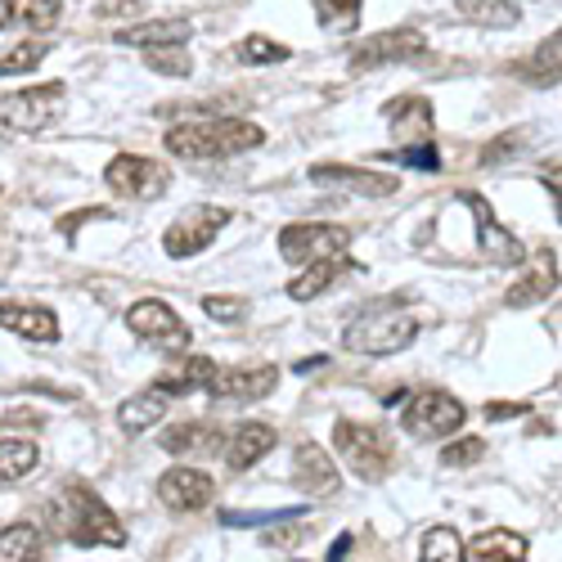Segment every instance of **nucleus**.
Returning a JSON list of instances; mask_svg holds the SVG:
<instances>
[{
  "label": "nucleus",
  "mask_w": 562,
  "mask_h": 562,
  "mask_svg": "<svg viewBox=\"0 0 562 562\" xmlns=\"http://www.w3.org/2000/svg\"><path fill=\"white\" fill-rule=\"evenodd\" d=\"M126 329L139 338V342H154L158 351L167 356H190L194 351V334H190V324H184L167 302L158 297H145V302H135L126 311Z\"/></svg>",
  "instance_id": "39448f33"
},
{
  "label": "nucleus",
  "mask_w": 562,
  "mask_h": 562,
  "mask_svg": "<svg viewBox=\"0 0 562 562\" xmlns=\"http://www.w3.org/2000/svg\"><path fill=\"white\" fill-rule=\"evenodd\" d=\"M518 414H527V401H495V405H486V418H518Z\"/></svg>",
  "instance_id": "79ce46f5"
},
{
  "label": "nucleus",
  "mask_w": 562,
  "mask_h": 562,
  "mask_svg": "<svg viewBox=\"0 0 562 562\" xmlns=\"http://www.w3.org/2000/svg\"><path fill=\"white\" fill-rule=\"evenodd\" d=\"M203 311H207L212 319H221V324H239V319L248 315V302H244V297H221V293H212V297H203Z\"/></svg>",
  "instance_id": "58836bf2"
},
{
  "label": "nucleus",
  "mask_w": 562,
  "mask_h": 562,
  "mask_svg": "<svg viewBox=\"0 0 562 562\" xmlns=\"http://www.w3.org/2000/svg\"><path fill=\"white\" fill-rule=\"evenodd\" d=\"M36 463H41V450L32 441H23V437L0 441V486H14L23 477H32Z\"/></svg>",
  "instance_id": "a878e982"
},
{
  "label": "nucleus",
  "mask_w": 562,
  "mask_h": 562,
  "mask_svg": "<svg viewBox=\"0 0 562 562\" xmlns=\"http://www.w3.org/2000/svg\"><path fill=\"white\" fill-rule=\"evenodd\" d=\"M347 270V257L334 252V257H319L311 266H302V274L289 284V297L293 302H315L319 293H329V284H338V274Z\"/></svg>",
  "instance_id": "5701e85b"
},
{
  "label": "nucleus",
  "mask_w": 562,
  "mask_h": 562,
  "mask_svg": "<svg viewBox=\"0 0 562 562\" xmlns=\"http://www.w3.org/2000/svg\"><path fill=\"white\" fill-rule=\"evenodd\" d=\"M104 180H109L113 194H122L131 203H154V199H162L171 190V171L162 162H154V158H139V154L113 158Z\"/></svg>",
  "instance_id": "9d476101"
},
{
  "label": "nucleus",
  "mask_w": 562,
  "mask_h": 562,
  "mask_svg": "<svg viewBox=\"0 0 562 562\" xmlns=\"http://www.w3.org/2000/svg\"><path fill=\"white\" fill-rule=\"evenodd\" d=\"M145 64L162 77H190L194 72L190 45H154V50H145Z\"/></svg>",
  "instance_id": "72a5a7b5"
},
{
  "label": "nucleus",
  "mask_w": 562,
  "mask_h": 562,
  "mask_svg": "<svg viewBox=\"0 0 562 562\" xmlns=\"http://www.w3.org/2000/svg\"><path fill=\"white\" fill-rule=\"evenodd\" d=\"M428 50V36L414 27H392V32H373L369 41H360L351 50V68L369 72V68H387V64H405L414 55Z\"/></svg>",
  "instance_id": "9b49d317"
},
{
  "label": "nucleus",
  "mask_w": 562,
  "mask_h": 562,
  "mask_svg": "<svg viewBox=\"0 0 562 562\" xmlns=\"http://www.w3.org/2000/svg\"><path fill=\"white\" fill-rule=\"evenodd\" d=\"M527 553H531L527 536L508 531V527H491L473 540V558H482V562H527Z\"/></svg>",
  "instance_id": "393cba45"
},
{
  "label": "nucleus",
  "mask_w": 562,
  "mask_h": 562,
  "mask_svg": "<svg viewBox=\"0 0 562 562\" xmlns=\"http://www.w3.org/2000/svg\"><path fill=\"white\" fill-rule=\"evenodd\" d=\"M347 244H351V229L334 221H293L279 229V257L289 266H311L319 257L347 252Z\"/></svg>",
  "instance_id": "0eeeda50"
},
{
  "label": "nucleus",
  "mask_w": 562,
  "mask_h": 562,
  "mask_svg": "<svg viewBox=\"0 0 562 562\" xmlns=\"http://www.w3.org/2000/svg\"><path fill=\"white\" fill-rule=\"evenodd\" d=\"M522 77L531 86H558V32L536 45V55L522 64Z\"/></svg>",
  "instance_id": "473e14b6"
},
{
  "label": "nucleus",
  "mask_w": 562,
  "mask_h": 562,
  "mask_svg": "<svg viewBox=\"0 0 562 562\" xmlns=\"http://www.w3.org/2000/svg\"><path fill=\"white\" fill-rule=\"evenodd\" d=\"M229 225V207H216V203H199V207H184L167 234H162V252L171 261H184V257H199L203 248H212V239Z\"/></svg>",
  "instance_id": "423d86ee"
},
{
  "label": "nucleus",
  "mask_w": 562,
  "mask_h": 562,
  "mask_svg": "<svg viewBox=\"0 0 562 562\" xmlns=\"http://www.w3.org/2000/svg\"><path fill=\"white\" fill-rule=\"evenodd\" d=\"M216 379V360L212 356H180V369L162 373L154 383L158 396H190V392H207Z\"/></svg>",
  "instance_id": "aec40b11"
},
{
  "label": "nucleus",
  "mask_w": 562,
  "mask_h": 562,
  "mask_svg": "<svg viewBox=\"0 0 562 562\" xmlns=\"http://www.w3.org/2000/svg\"><path fill=\"white\" fill-rule=\"evenodd\" d=\"M158 441H162V450H167V454L207 450V446L216 441V428H212V424H176V428H167Z\"/></svg>",
  "instance_id": "2f4dec72"
},
{
  "label": "nucleus",
  "mask_w": 562,
  "mask_h": 562,
  "mask_svg": "<svg viewBox=\"0 0 562 562\" xmlns=\"http://www.w3.org/2000/svg\"><path fill=\"white\" fill-rule=\"evenodd\" d=\"M297 486H302L306 495H315V499L334 495V491L342 486L338 463H334V454L324 450V446H315V441L297 446Z\"/></svg>",
  "instance_id": "f3484780"
},
{
  "label": "nucleus",
  "mask_w": 562,
  "mask_h": 562,
  "mask_svg": "<svg viewBox=\"0 0 562 562\" xmlns=\"http://www.w3.org/2000/svg\"><path fill=\"white\" fill-rule=\"evenodd\" d=\"M387 122H392V135L396 139H409V145H428L432 139V126H437V117H432V104L428 100H392L387 104Z\"/></svg>",
  "instance_id": "412c9836"
},
{
  "label": "nucleus",
  "mask_w": 562,
  "mask_h": 562,
  "mask_svg": "<svg viewBox=\"0 0 562 562\" xmlns=\"http://www.w3.org/2000/svg\"><path fill=\"white\" fill-rule=\"evenodd\" d=\"M190 32H194L190 19H158V23L122 27V32H113V41L135 45V50H154V45H190Z\"/></svg>",
  "instance_id": "4be33fe9"
},
{
  "label": "nucleus",
  "mask_w": 562,
  "mask_h": 562,
  "mask_svg": "<svg viewBox=\"0 0 562 562\" xmlns=\"http://www.w3.org/2000/svg\"><path fill=\"white\" fill-rule=\"evenodd\" d=\"M274 387H279V369L274 364H248V369H216V379H212L207 392L221 396V401L252 405V401H266Z\"/></svg>",
  "instance_id": "2eb2a0df"
},
{
  "label": "nucleus",
  "mask_w": 562,
  "mask_h": 562,
  "mask_svg": "<svg viewBox=\"0 0 562 562\" xmlns=\"http://www.w3.org/2000/svg\"><path fill=\"white\" fill-rule=\"evenodd\" d=\"M405 167H414V171H437L441 167V154H437V139H428V145H405L401 154H396Z\"/></svg>",
  "instance_id": "ea45409f"
},
{
  "label": "nucleus",
  "mask_w": 562,
  "mask_h": 562,
  "mask_svg": "<svg viewBox=\"0 0 562 562\" xmlns=\"http://www.w3.org/2000/svg\"><path fill=\"white\" fill-rule=\"evenodd\" d=\"M468 558V544L454 527H432L424 536V549H418V562H463Z\"/></svg>",
  "instance_id": "c756f323"
},
{
  "label": "nucleus",
  "mask_w": 562,
  "mask_h": 562,
  "mask_svg": "<svg viewBox=\"0 0 562 562\" xmlns=\"http://www.w3.org/2000/svg\"><path fill=\"white\" fill-rule=\"evenodd\" d=\"M162 414H167V396H158V392H135V396H126V401L117 405V428L131 432V437H139V432L158 428Z\"/></svg>",
  "instance_id": "b1692460"
},
{
  "label": "nucleus",
  "mask_w": 562,
  "mask_h": 562,
  "mask_svg": "<svg viewBox=\"0 0 562 562\" xmlns=\"http://www.w3.org/2000/svg\"><path fill=\"white\" fill-rule=\"evenodd\" d=\"M41 558V531L32 522H14L0 531V562H36Z\"/></svg>",
  "instance_id": "c85d7f7f"
},
{
  "label": "nucleus",
  "mask_w": 562,
  "mask_h": 562,
  "mask_svg": "<svg viewBox=\"0 0 562 562\" xmlns=\"http://www.w3.org/2000/svg\"><path fill=\"white\" fill-rule=\"evenodd\" d=\"M45 55H50V41H23V45H14L10 55H0V77H23V72H32Z\"/></svg>",
  "instance_id": "f704fd0d"
},
{
  "label": "nucleus",
  "mask_w": 562,
  "mask_h": 562,
  "mask_svg": "<svg viewBox=\"0 0 562 562\" xmlns=\"http://www.w3.org/2000/svg\"><path fill=\"white\" fill-rule=\"evenodd\" d=\"M518 149H522V135H518V131H508V135H499V139H495V145H486V149H482V162H486V167H495V162L513 158Z\"/></svg>",
  "instance_id": "a19ab883"
},
{
  "label": "nucleus",
  "mask_w": 562,
  "mask_h": 562,
  "mask_svg": "<svg viewBox=\"0 0 562 562\" xmlns=\"http://www.w3.org/2000/svg\"><path fill=\"white\" fill-rule=\"evenodd\" d=\"M347 553H351V536H338L329 549V562H347Z\"/></svg>",
  "instance_id": "37998d69"
},
{
  "label": "nucleus",
  "mask_w": 562,
  "mask_h": 562,
  "mask_svg": "<svg viewBox=\"0 0 562 562\" xmlns=\"http://www.w3.org/2000/svg\"><path fill=\"white\" fill-rule=\"evenodd\" d=\"M459 10L482 27H518V19H522L518 0H459Z\"/></svg>",
  "instance_id": "cd10ccee"
},
{
  "label": "nucleus",
  "mask_w": 562,
  "mask_h": 562,
  "mask_svg": "<svg viewBox=\"0 0 562 562\" xmlns=\"http://www.w3.org/2000/svg\"><path fill=\"white\" fill-rule=\"evenodd\" d=\"M334 450H338V459L351 468V473L364 477V482L387 477V468H392V441L383 437V428L356 424V418H338V424H334Z\"/></svg>",
  "instance_id": "20e7f679"
},
{
  "label": "nucleus",
  "mask_w": 562,
  "mask_h": 562,
  "mask_svg": "<svg viewBox=\"0 0 562 562\" xmlns=\"http://www.w3.org/2000/svg\"><path fill=\"white\" fill-rule=\"evenodd\" d=\"M261 139L266 131L244 117H194V122L171 126L162 145L171 158H184V162H221V158L257 149Z\"/></svg>",
  "instance_id": "f257e3e1"
},
{
  "label": "nucleus",
  "mask_w": 562,
  "mask_h": 562,
  "mask_svg": "<svg viewBox=\"0 0 562 562\" xmlns=\"http://www.w3.org/2000/svg\"><path fill=\"white\" fill-rule=\"evenodd\" d=\"M315 184H329V190H351L360 199H392L401 190V180L387 171H364V167H347V162H315L311 167Z\"/></svg>",
  "instance_id": "ddd939ff"
},
{
  "label": "nucleus",
  "mask_w": 562,
  "mask_h": 562,
  "mask_svg": "<svg viewBox=\"0 0 562 562\" xmlns=\"http://www.w3.org/2000/svg\"><path fill=\"white\" fill-rule=\"evenodd\" d=\"M302 504H293V508H266V513H234V508H225L221 513V522L225 527H266V522H293V518H302Z\"/></svg>",
  "instance_id": "e433bc0d"
},
{
  "label": "nucleus",
  "mask_w": 562,
  "mask_h": 562,
  "mask_svg": "<svg viewBox=\"0 0 562 562\" xmlns=\"http://www.w3.org/2000/svg\"><path fill=\"white\" fill-rule=\"evenodd\" d=\"M274 441H279V437H274L270 424H239V428H234V437H229V446H225L229 473H248L257 459H266V454L274 450Z\"/></svg>",
  "instance_id": "6ab92c4d"
},
{
  "label": "nucleus",
  "mask_w": 562,
  "mask_h": 562,
  "mask_svg": "<svg viewBox=\"0 0 562 562\" xmlns=\"http://www.w3.org/2000/svg\"><path fill=\"white\" fill-rule=\"evenodd\" d=\"M0 329H10L27 342H59V319L45 306H27V302H0Z\"/></svg>",
  "instance_id": "dca6fc26"
},
{
  "label": "nucleus",
  "mask_w": 562,
  "mask_h": 562,
  "mask_svg": "<svg viewBox=\"0 0 562 562\" xmlns=\"http://www.w3.org/2000/svg\"><path fill=\"white\" fill-rule=\"evenodd\" d=\"M64 14V0H0L5 32H50Z\"/></svg>",
  "instance_id": "a211bd4d"
},
{
  "label": "nucleus",
  "mask_w": 562,
  "mask_h": 562,
  "mask_svg": "<svg viewBox=\"0 0 562 562\" xmlns=\"http://www.w3.org/2000/svg\"><path fill=\"white\" fill-rule=\"evenodd\" d=\"M463 203L473 207V216H477V244H482V257L495 261V266H522V257H527L522 239H518V234H508V229L495 221L491 203L477 199V194H463Z\"/></svg>",
  "instance_id": "4468645a"
},
{
  "label": "nucleus",
  "mask_w": 562,
  "mask_h": 562,
  "mask_svg": "<svg viewBox=\"0 0 562 562\" xmlns=\"http://www.w3.org/2000/svg\"><path fill=\"white\" fill-rule=\"evenodd\" d=\"M59 518H64V531L72 536V544H109V549L126 544V527L117 522V513L86 486H68L64 491Z\"/></svg>",
  "instance_id": "f03ea898"
},
{
  "label": "nucleus",
  "mask_w": 562,
  "mask_h": 562,
  "mask_svg": "<svg viewBox=\"0 0 562 562\" xmlns=\"http://www.w3.org/2000/svg\"><path fill=\"white\" fill-rule=\"evenodd\" d=\"M158 499L171 508V513H199L216 499V482L203 473V468H167V473L158 477Z\"/></svg>",
  "instance_id": "f8f14e48"
},
{
  "label": "nucleus",
  "mask_w": 562,
  "mask_h": 562,
  "mask_svg": "<svg viewBox=\"0 0 562 562\" xmlns=\"http://www.w3.org/2000/svg\"><path fill=\"white\" fill-rule=\"evenodd\" d=\"M59 100H64V81L14 90V95L0 100V126H10L19 135H36L59 117Z\"/></svg>",
  "instance_id": "1a4fd4ad"
},
{
  "label": "nucleus",
  "mask_w": 562,
  "mask_h": 562,
  "mask_svg": "<svg viewBox=\"0 0 562 562\" xmlns=\"http://www.w3.org/2000/svg\"><path fill=\"white\" fill-rule=\"evenodd\" d=\"M418 338V319L401 311H369L342 329V347L351 356H396Z\"/></svg>",
  "instance_id": "7ed1b4c3"
},
{
  "label": "nucleus",
  "mask_w": 562,
  "mask_h": 562,
  "mask_svg": "<svg viewBox=\"0 0 562 562\" xmlns=\"http://www.w3.org/2000/svg\"><path fill=\"white\" fill-rule=\"evenodd\" d=\"M297 536H302V531L284 527V531H274V536H266V544H297Z\"/></svg>",
  "instance_id": "c03bdc74"
},
{
  "label": "nucleus",
  "mask_w": 562,
  "mask_h": 562,
  "mask_svg": "<svg viewBox=\"0 0 562 562\" xmlns=\"http://www.w3.org/2000/svg\"><path fill=\"white\" fill-rule=\"evenodd\" d=\"M360 10H364V0H315V19H319V27H324V32H338V36L356 32Z\"/></svg>",
  "instance_id": "7c9ffc66"
},
{
  "label": "nucleus",
  "mask_w": 562,
  "mask_h": 562,
  "mask_svg": "<svg viewBox=\"0 0 562 562\" xmlns=\"http://www.w3.org/2000/svg\"><path fill=\"white\" fill-rule=\"evenodd\" d=\"M234 59H239V64H284V59H289V45H279V41H270V36L252 32V36H244V41H239V50H234Z\"/></svg>",
  "instance_id": "c9c22d12"
},
{
  "label": "nucleus",
  "mask_w": 562,
  "mask_h": 562,
  "mask_svg": "<svg viewBox=\"0 0 562 562\" xmlns=\"http://www.w3.org/2000/svg\"><path fill=\"white\" fill-rule=\"evenodd\" d=\"M553 289H558V261H553V266H544V270L522 274L518 284H513V289L504 293V302H508V306H536V302L553 297Z\"/></svg>",
  "instance_id": "bb28decb"
},
{
  "label": "nucleus",
  "mask_w": 562,
  "mask_h": 562,
  "mask_svg": "<svg viewBox=\"0 0 562 562\" xmlns=\"http://www.w3.org/2000/svg\"><path fill=\"white\" fill-rule=\"evenodd\" d=\"M401 428L418 441H437V437H450L463 428V405L450 396V392H414L401 409Z\"/></svg>",
  "instance_id": "6e6552de"
},
{
  "label": "nucleus",
  "mask_w": 562,
  "mask_h": 562,
  "mask_svg": "<svg viewBox=\"0 0 562 562\" xmlns=\"http://www.w3.org/2000/svg\"><path fill=\"white\" fill-rule=\"evenodd\" d=\"M482 454H486V441L482 437H459L454 446L441 450V463L446 468H473V463H482Z\"/></svg>",
  "instance_id": "4c0bfd02"
}]
</instances>
